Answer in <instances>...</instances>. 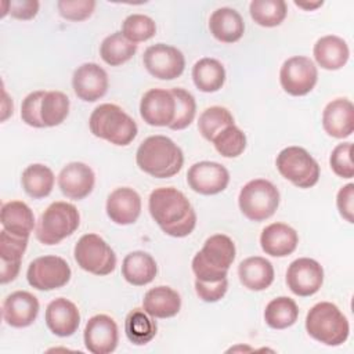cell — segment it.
<instances>
[{"instance_id": "6da1fadb", "label": "cell", "mask_w": 354, "mask_h": 354, "mask_svg": "<svg viewBox=\"0 0 354 354\" xmlns=\"http://www.w3.org/2000/svg\"><path fill=\"white\" fill-rule=\"evenodd\" d=\"M151 217L160 230L174 238L189 235L196 225V213L187 196L173 187L155 188L148 199Z\"/></svg>"}, {"instance_id": "7a4b0ae2", "label": "cell", "mask_w": 354, "mask_h": 354, "mask_svg": "<svg viewBox=\"0 0 354 354\" xmlns=\"http://www.w3.org/2000/svg\"><path fill=\"white\" fill-rule=\"evenodd\" d=\"M136 162L144 173L156 178H169L181 170L184 155L171 138L156 134L140 144Z\"/></svg>"}, {"instance_id": "3957f363", "label": "cell", "mask_w": 354, "mask_h": 354, "mask_svg": "<svg viewBox=\"0 0 354 354\" xmlns=\"http://www.w3.org/2000/svg\"><path fill=\"white\" fill-rule=\"evenodd\" d=\"M235 260V245L224 234L209 236L203 248L192 259V271L199 281L214 282L227 278V272Z\"/></svg>"}, {"instance_id": "277c9868", "label": "cell", "mask_w": 354, "mask_h": 354, "mask_svg": "<svg viewBox=\"0 0 354 354\" xmlns=\"http://www.w3.org/2000/svg\"><path fill=\"white\" fill-rule=\"evenodd\" d=\"M90 131L111 144L129 145L137 136L136 120L115 104H101L90 115Z\"/></svg>"}, {"instance_id": "5b68a950", "label": "cell", "mask_w": 354, "mask_h": 354, "mask_svg": "<svg viewBox=\"0 0 354 354\" xmlns=\"http://www.w3.org/2000/svg\"><path fill=\"white\" fill-rule=\"evenodd\" d=\"M307 333L326 346L343 344L350 333V325L339 307L329 301L314 304L306 317Z\"/></svg>"}, {"instance_id": "8992f818", "label": "cell", "mask_w": 354, "mask_h": 354, "mask_svg": "<svg viewBox=\"0 0 354 354\" xmlns=\"http://www.w3.org/2000/svg\"><path fill=\"white\" fill-rule=\"evenodd\" d=\"M80 224V214L75 205L53 202L40 216L36 225V238L44 245H57L71 236Z\"/></svg>"}, {"instance_id": "52a82bcc", "label": "cell", "mask_w": 354, "mask_h": 354, "mask_svg": "<svg viewBox=\"0 0 354 354\" xmlns=\"http://www.w3.org/2000/svg\"><path fill=\"white\" fill-rule=\"evenodd\" d=\"M238 203L246 218L263 221L270 218L278 209L279 191L271 181L254 178L242 187Z\"/></svg>"}, {"instance_id": "ba28073f", "label": "cell", "mask_w": 354, "mask_h": 354, "mask_svg": "<svg viewBox=\"0 0 354 354\" xmlns=\"http://www.w3.org/2000/svg\"><path fill=\"white\" fill-rule=\"evenodd\" d=\"M282 177L299 188H311L319 180V166L317 160L301 147L283 148L275 160Z\"/></svg>"}, {"instance_id": "9c48e42d", "label": "cell", "mask_w": 354, "mask_h": 354, "mask_svg": "<svg viewBox=\"0 0 354 354\" xmlns=\"http://www.w3.org/2000/svg\"><path fill=\"white\" fill-rule=\"evenodd\" d=\"M77 266L94 275H108L116 267V254L112 248L97 234H84L73 250Z\"/></svg>"}, {"instance_id": "30bf717a", "label": "cell", "mask_w": 354, "mask_h": 354, "mask_svg": "<svg viewBox=\"0 0 354 354\" xmlns=\"http://www.w3.org/2000/svg\"><path fill=\"white\" fill-rule=\"evenodd\" d=\"M69 264L59 256H41L35 259L26 271V279L37 290H54L65 286L71 279Z\"/></svg>"}, {"instance_id": "8fae6325", "label": "cell", "mask_w": 354, "mask_h": 354, "mask_svg": "<svg viewBox=\"0 0 354 354\" xmlns=\"http://www.w3.org/2000/svg\"><path fill=\"white\" fill-rule=\"evenodd\" d=\"M318 80L315 64L303 55L288 58L279 71V82L282 88L295 97L308 94Z\"/></svg>"}, {"instance_id": "7c38bea8", "label": "cell", "mask_w": 354, "mask_h": 354, "mask_svg": "<svg viewBox=\"0 0 354 354\" xmlns=\"http://www.w3.org/2000/svg\"><path fill=\"white\" fill-rule=\"evenodd\" d=\"M142 62L145 69L153 77L162 80H173L178 77L185 68V58L183 53L165 43L149 46L144 51Z\"/></svg>"}, {"instance_id": "4fadbf2b", "label": "cell", "mask_w": 354, "mask_h": 354, "mask_svg": "<svg viewBox=\"0 0 354 354\" xmlns=\"http://www.w3.org/2000/svg\"><path fill=\"white\" fill-rule=\"evenodd\" d=\"M324 283L322 266L310 257L293 260L286 271V285L296 296L307 297L317 293Z\"/></svg>"}, {"instance_id": "5bb4252c", "label": "cell", "mask_w": 354, "mask_h": 354, "mask_svg": "<svg viewBox=\"0 0 354 354\" xmlns=\"http://www.w3.org/2000/svg\"><path fill=\"white\" fill-rule=\"evenodd\" d=\"M187 181L189 188L198 194L216 195L227 188L230 173L217 162L202 160L188 169Z\"/></svg>"}, {"instance_id": "9a60e30c", "label": "cell", "mask_w": 354, "mask_h": 354, "mask_svg": "<svg viewBox=\"0 0 354 354\" xmlns=\"http://www.w3.org/2000/svg\"><path fill=\"white\" fill-rule=\"evenodd\" d=\"M84 346L93 354H109L115 351L119 340L118 325L106 314H97L91 317L83 333Z\"/></svg>"}, {"instance_id": "2e32d148", "label": "cell", "mask_w": 354, "mask_h": 354, "mask_svg": "<svg viewBox=\"0 0 354 354\" xmlns=\"http://www.w3.org/2000/svg\"><path fill=\"white\" fill-rule=\"evenodd\" d=\"M176 113V101L170 90L151 88L140 102V115L151 126H170Z\"/></svg>"}, {"instance_id": "e0dca14e", "label": "cell", "mask_w": 354, "mask_h": 354, "mask_svg": "<svg viewBox=\"0 0 354 354\" xmlns=\"http://www.w3.org/2000/svg\"><path fill=\"white\" fill-rule=\"evenodd\" d=\"M72 87L80 100L94 102L106 94L108 75L98 64L86 62L75 69Z\"/></svg>"}, {"instance_id": "ac0fdd59", "label": "cell", "mask_w": 354, "mask_h": 354, "mask_svg": "<svg viewBox=\"0 0 354 354\" xmlns=\"http://www.w3.org/2000/svg\"><path fill=\"white\" fill-rule=\"evenodd\" d=\"M94 183L95 176L93 169L83 162H71L58 174L61 192L75 201L88 196L94 188Z\"/></svg>"}, {"instance_id": "d6986e66", "label": "cell", "mask_w": 354, "mask_h": 354, "mask_svg": "<svg viewBox=\"0 0 354 354\" xmlns=\"http://www.w3.org/2000/svg\"><path fill=\"white\" fill-rule=\"evenodd\" d=\"M39 308L36 296L26 290H17L4 299L3 318L12 328H26L35 322Z\"/></svg>"}, {"instance_id": "ffe728a7", "label": "cell", "mask_w": 354, "mask_h": 354, "mask_svg": "<svg viewBox=\"0 0 354 354\" xmlns=\"http://www.w3.org/2000/svg\"><path fill=\"white\" fill-rule=\"evenodd\" d=\"M47 328L59 337L73 335L80 324V313L75 303L65 297H58L48 303L44 314Z\"/></svg>"}, {"instance_id": "44dd1931", "label": "cell", "mask_w": 354, "mask_h": 354, "mask_svg": "<svg viewBox=\"0 0 354 354\" xmlns=\"http://www.w3.org/2000/svg\"><path fill=\"white\" fill-rule=\"evenodd\" d=\"M141 213V198L133 188L120 187L113 189L106 199L108 217L119 224L129 225L137 221Z\"/></svg>"}, {"instance_id": "7402d4cb", "label": "cell", "mask_w": 354, "mask_h": 354, "mask_svg": "<svg viewBox=\"0 0 354 354\" xmlns=\"http://www.w3.org/2000/svg\"><path fill=\"white\" fill-rule=\"evenodd\" d=\"M322 127L335 138H346L354 131V106L347 98L330 101L322 112Z\"/></svg>"}, {"instance_id": "603a6c76", "label": "cell", "mask_w": 354, "mask_h": 354, "mask_svg": "<svg viewBox=\"0 0 354 354\" xmlns=\"http://www.w3.org/2000/svg\"><path fill=\"white\" fill-rule=\"evenodd\" d=\"M297 243V232L283 223H272L267 225L260 235L263 252L272 257H285L292 254L296 250Z\"/></svg>"}, {"instance_id": "cb8c5ba5", "label": "cell", "mask_w": 354, "mask_h": 354, "mask_svg": "<svg viewBox=\"0 0 354 354\" xmlns=\"http://www.w3.org/2000/svg\"><path fill=\"white\" fill-rule=\"evenodd\" d=\"M314 58L317 64L326 71H337L343 68L350 57L347 43L335 35L322 36L314 44Z\"/></svg>"}, {"instance_id": "d4e9b609", "label": "cell", "mask_w": 354, "mask_h": 354, "mask_svg": "<svg viewBox=\"0 0 354 354\" xmlns=\"http://www.w3.org/2000/svg\"><path fill=\"white\" fill-rule=\"evenodd\" d=\"M210 33L223 43L238 41L245 32V24L241 14L230 7H221L213 11L209 18Z\"/></svg>"}, {"instance_id": "484cf974", "label": "cell", "mask_w": 354, "mask_h": 354, "mask_svg": "<svg viewBox=\"0 0 354 354\" xmlns=\"http://www.w3.org/2000/svg\"><path fill=\"white\" fill-rule=\"evenodd\" d=\"M241 283L249 290L260 292L267 289L274 281V267L271 261L261 256H252L238 266Z\"/></svg>"}, {"instance_id": "4316f807", "label": "cell", "mask_w": 354, "mask_h": 354, "mask_svg": "<svg viewBox=\"0 0 354 354\" xmlns=\"http://www.w3.org/2000/svg\"><path fill=\"white\" fill-rule=\"evenodd\" d=\"M142 308L153 318H170L178 314L181 297L170 286H155L144 295Z\"/></svg>"}, {"instance_id": "83f0119b", "label": "cell", "mask_w": 354, "mask_h": 354, "mask_svg": "<svg viewBox=\"0 0 354 354\" xmlns=\"http://www.w3.org/2000/svg\"><path fill=\"white\" fill-rule=\"evenodd\" d=\"M0 220L6 231L24 238H29L35 227L33 212L22 201H10L3 203Z\"/></svg>"}, {"instance_id": "f1b7e54d", "label": "cell", "mask_w": 354, "mask_h": 354, "mask_svg": "<svg viewBox=\"0 0 354 354\" xmlns=\"http://www.w3.org/2000/svg\"><path fill=\"white\" fill-rule=\"evenodd\" d=\"M156 261L147 252L136 250L123 259L122 275L129 283L134 286H144L152 282L156 277Z\"/></svg>"}, {"instance_id": "f546056e", "label": "cell", "mask_w": 354, "mask_h": 354, "mask_svg": "<svg viewBox=\"0 0 354 354\" xmlns=\"http://www.w3.org/2000/svg\"><path fill=\"white\" fill-rule=\"evenodd\" d=\"M192 79L198 90L203 93L218 91L225 82V69L214 58H201L192 68Z\"/></svg>"}, {"instance_id": "4dcf8cb0", "label": "cell", "mask_w": 354, "mask_h": 354, "mask_svg": "<svg viewBox=\"0 0 354 354\" xmlns=\"http://www.w3.org/2000/svg\"><path fill=\"white\" fill-rule=\"evenodd\" d=\"M54 180L53 170L41 163L29 165L21 177L24 191L33 199L48 196L53 191Z\"/></svg>"}, {"instance_id": "1f68e13d", "label": "cell", "mask_w": 354, "mask_h": 354, "mask_svg": "<svg viewBox=\"0 0 354 354\" xmlns=\"http://www.w3.org/2000/svg\"><path fill=\"white\" fill-rule=\"evenodd\" d=\"M156 322L144 308L131 310L124 319V333L127 339L137 346L149 343L156 335Z\"/></svg>"}, {"instance_id": "d6a6232c", "label": "cell", "mask_w": 354, "mask_h": 354, "mask_svg": "<svg viewBox=\"0 0 354 354\" xmlns=\"http://www.w3.org/2000/svg\"><path fill=\"white\" fill-rule=\"evenodd\" d=\"M299 317V308L293 299L279 296L272 299L264 310V321L272 329H285L292 326Z\"/></svg>"}, {"instance_id": "836d02e7", "label": "cell", "mask_w": 354, "mask_h": 354, "mask_svg": "<svg viewBox=\"0 0 354 354\" xmlns=\"http://www.w3.org/2000/svg\"><path fill=\"white\" fill-rule=\"evenodd\" d=\"M137 51V44L127 40L122 32H115L106 36L100 47L102 61L111 66H118L127 62Z\"/></svg>"}, {"instance_id": "e575fe53", "label": "cell", "mask_w": 354, "mask_h": 354, "mask_svg": "<svg viewBox=\"0 0 354 354\" xmlns=\"http://www.w3.org/2000/svg\"><path fill=\"white\" fill-rule=\"evenodd\" d=\"M250 17L264 28H274L282 24L288 14L283 0H253L249 6Z\"/></svg>"}, {"instance_id": "d590c367", "label": "cell", "mask_w": 354, "mask_h": 354, "mask_svg": "<svg viewBox=\"0 0 354 354\" xmlns=\"http://www.w3.org/2000/svg\"><path fill=\"white\" fill-rule=\"evenodd\" d=\"M69 113V98L62 91H46L41 105L40 115L44 127H54L61 124Z\"/></svg>"}, {"instance_id": "8d00e7d4", "label": "cell", "mask_w": 354, "mask_h": 354, "mask_svg": "<svg viewBox=\"0 0 354 354\" xmlns=\"http://www.w3.org/2000/svg\"><path fill=\"white\" fill-rule=\"evenodd\" d=\"M234 124V118L231 112L224 106H210L206 108L198 120V129L203 138L213 141V138L227 126Z\"/></svg>"}, {"instance_id": "74e56055", "label": "cell", "mask_w": 354, "mask_h": 354, "mask_svg": "<svg viewBox=\"0 0 354 354\" xmlns=\"http://www.w3.org/2000/svg\"><path fill=\"white\" fill-rule=\"evenodd\" d=\"M216 151L224 158H236L246 148V136L235 124L223 129L212 141Z\"/></svg>"}, {"instance_id": "f35d334b", "label": "cell", "mask_w": 354, "mask_h": 354, "mask_svg": "<svg viewBox=\"0 0 354 354\" xmlns=\"http://www.w3.org/2000/svg\"><path fill=\"white\" fill-rule=\"evenodd\" d=\"M170 91L176 101V113L169 127L171 130H183L188 127L195 118V113H196L195 98L191 93H188L184 88H171Z\"/></svg>"}, {"instance_id": "ab89813d", "label": "cell", "mask_w": 354, "mask_h": 354, "mask_svg": "<svg viewBox=\"0 0 354 354\" xmlns=\"http://www.w3.org/2000/svg\"><path fill=\"white\" fill-rule=\"evenodd\" d=\"M155 33V21L144 14H131L122 24V35L131 43L149 40Z\"/></svg>"}, {"instance_id": "60d3db41", "label": "cell", "mask_w": 354, "mask_h": 354, "mask_svg": "<svg viewBox=\"0 0 354 354\" xmlns=\"http://www.w3.org/2000/svg\"><path fill=\"white\" fill-rule=\"evenodd\" d=\"M28 246V238L14 235L4 228L0 232V261L21 264Z\"/></svg>"}, {"instance_id": "b9f144b4", "label": "cell", "mask_w": 354, "mask_h": 354, "mask_svg": "<svg viewBox=\"0 0 354 354\" xmlns=\"http://www.w3.org/2000/svg\"><path fill=\"white\" fill-rule=\"evenodd\" d=\"M351 142L337 144L329 158L330 167L333 173L342 178H351L354 176V166L351 160Z\"/></svg>"}, {"instance_id": "7bdbcfd3", "label": "cell", "mask_w": 354, "mask_h": 354, "mask_svg": "<svg viewBox=\"0 0 354 354\" xmlns=\"http://www.w3.org/2000/svg\"><path fill=\"white\" fill-rule=\"evenodd\" d=\"M58 11L62 18L69 21H83L91 17L95 1L93 0H59L57 3Z\"/></svg>"}, {"instance_id": "ee69618b", "label": "cell", "mask_w": 354, "mask_h": 354, "mask_svg": "<svg viewBox=\"0 0 354 354\" xmlns=\"http://www.w3.org/2000/svg\"><path fill=\"white\" fill-rule=\"evenodd\" d=\"M44 94H46V91L37 90V91L28 94L24 98L22 105H21V118L28 126L37 127V129L44 127V123H43L41 115H40V105H41V100H43Z\"/></svg>"}, {"instance_id": "f6af8a7d", "label": "cell", "mask_w": 354, "mask_h": 354, "mask_svg": "<svg viewBox=\"0 0 354 354\" xmlns=\"http://www.w3.org/2000/svg\"><path fill=\"white\" fill-rule=\"evenodd\" d=\"M228 289V281L227 278L221 281H214V282H205L195 279V290L199 299L207 303H214L218 301L220 299L224 297Z\"/></svg>"}, {"instance_id": "bcb514c9", "label": "cell", "mask_w": 354, "mask_h": 354, "mask_svg": "<svg viewBox=\"0 0 354 354\" xmlns=\"http://www.w3.org/2000/svg\"><path fill=\"white\" fill-rule=\"evenodd\" d=\"M336 205L340 216L348 221L354 223V184L350 183L344 187H342L337 192Z\"/></svg>"}, {"instance_id": "7dc6e473", "label": "cell", "mask_w": 354, "mask_h": 354, "mask_svg": "<svg viewBox=\"0 0 354 354\" xmlns=\"http://www.w3.org/2000/svg\"><path fill=\"white\" fill-rule=\"evenodd\" d=\"M39 1L36 0H11L8 1V14L12 18L28 21L36 17Z\"/></svg>"}, {"instance_id": "c3c4849f", "label": "cell", "mask_w": 354, "mask_h": 354, "mask_svg": "<svg viewBox=\"0 0 354 354\" xmlns=\"http://www.w3.org/2000/svg\"><path fill=\"white\" fill-rule=\"evenodd\" d=\"M21 270V264L18 263H3L1 261V272H0V282L8 283L14 281Z\"/></svg>"}, {"instance_id": "681fc988", "label": "cell", "mask_w": 354, "mask_h": 354, "mask_svg": "<svg viewBox=\"0 0 354 354\" xmlns=\"http://www.w3.org/2000/svg\"><path fill=\"white\" fill-rule=\"evenodd\" d=\"M324 4V1H315V3H304V1H295V6L304 8V10H315L318 7H321Z\"/></svg>"}]
</instances>
